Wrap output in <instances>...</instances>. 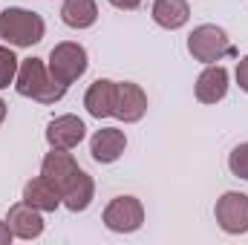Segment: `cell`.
Masks as SVG:
<instances>
[{
  "label": "cell",
  "mask_w": 248,
  "mask_h": 245,
  "mask_svg": "<svg viewBox=\"0 0 248 245\" xmlns=\"http://www.w3.org/2000/svg\"><path fill=\"white\" fill-rule=\"evenodd\" d=\"M187 52L193 55V61L217 63L225 55H234V46H231L225 29H219L214 23H202L187 35Z\"/></svg>",
  "instance_id": "obj_3"
},
{
  "label": "cell",
  "mask_w": 248,
  "mask_h": 245,
  "mask_svg": "<svg viewBox=\"0 0 248 245\" xmlns=\"http://www.w3.org/2000/svg\"><path fill=\"white\" fill-rule=\"evenodd\" d=\"M23 202H29L32 208H38L41 214L44 211H55L61 202V190L49 182L46 176H38V179H29L23 184Z\"/></svg>",
  "instance_id": "obj_15"
},
{
  "label": "cell",
  "mask_w": 248,
  "mask_h": 245,
  "mask_svg": "<svg viewBox=\"0 0 248 245\" xmlns=\"http://www.w3.org/2000/svg\"><path fill=\"white\" fill-rule=\"evenodd\" d=\"M49 75L61 84H75L84 72H87V49L75 41H63L58 46H52L49 52Z\"/></svg>",
  "instance_id": "obj_4"
},
{
  "label": "cell",
  "mask_w": 248,
  "mask_h": 245,
  "mask_svg": "<svg viewBox=\"0 0 248 245\" xmlns=\"http://www.w3.org/2000/svg\"><path fill=\"white\" fill-rule=\"evenodd\" d=\"M84 136H87V127H84V122L78 116H58V119H52L46 124V141L55 150L78 147L84 141Z\"/></svg>",
  "instance_id": "obj_8"
},
{
  "label": "cell",
  "mask_w": 248,
  "mask_h": 245,
  "mask_svg": "<svg viewBox=\"0 0 248 245\" xmlns=\"http://www.w3.org/2000/svg\"><path fill=\"white\" fill-rule=\"evenodd\" d=\"M6 122V101H3V98H0V124Z\"/></svg>",
  "instance_id": "obj_23"
},
{
  "label": "cell",
  "mask_w": 248,
  "mask_h": 245,
  "mask_svg": "<svg viewBox=\"0 0 248 245\" xmlns=\"http://www.w3.org/2000/svg\"><path fill=\"white\" fill-rule=\"evenodd\" d=\"M6 222H9L12 234L20 237V240H35V237L44 234V216H41V211L32 208L29 202H17V205H12Z\"/></svg>",
  "instance_id": "obj_10"
},
{
  "label": "cell",
  "mask_w": 248,
  "mask_h": 245,
  "mask_svg": "<svg viewBox=\"0 0 248 245\" xmlns=\"http://www.w3.org/2000/svg\"><path fill=\"white\" fill-rule=\"evenodd\" d=\"M110 3H113L116 9H127V12H130V9H139V6H141V0H110Z\"/></svg>",
  "instance_id": "obj_22"
},
{
  "label": "cell",
  "mask_w": 248,
  "mask_h": 245,
  "mask_svg": "<svg viewBox=\"0 0 248 245\" xmlns=\"http://www.w3.org/2000/svg\"><path fill=\"white\" fill-rule=\"evenodd\" d=\"M15 90L23 98H35L41 104H55L61 101L66 92V84L55 81L49 75V66L41 58H26L17 66V78H15Z\"/></svg>",
  "instance_id": "obj_1"
},
{
  "label": "cell",
  "mask_w": 248,
  "mask_h": 245,
  "mask_svg": "<svg viewBox=\"0 0 248 245\" xmlns=\"http://www.w3.org/2000/svg\"><path fill=\"white\" fill-rule=\"evenodd\" d=\"M153 20L162 29H182L190 20V6L185 0H156L153 3Z\"/></svg>",
  "instance_id": "obj_16"
},
{
  "label": "cell",
  "mask_w": 248,
  "mask_h": 245,
  "mask_svg": "<svg viewBox=\"0 0 248 245\" xmlns=\"http://www.w3.org/2000/svg\"><path fill=\"white\" fill-rule=\"evenodd\" d=\"M214 216H217V225L225 234H246L248 231V196L246 193H237V190L222 193L217 199Z\"/></svg>",
  "instance_id": "obj_6"
},
{
  "label": "cell",
  "mask_w": 248,
  "mask_h": 245,
  "mask_svg": "<svg viewBox=\"0 0 248 245\" xmlns=\"http://www.w3.org/2000/svg\"><path fill=\"white\" fill-rule=\"evenodd\" d=\"M225 92H228V69L225 66L214 63L196 78V98L202 104H217L225 98Z\"/></svg>",
  "instance_id": "obj_13"
},
{
  "label": "cell",
  "mask_w": 248,
  "mask_h": 245,
  "mask_svg": "<svg viewBox=\"0 0 248 245\" xmlns=\"http://www.w3.org/2000/svg\"><path fill=\"white\" fill-rule=\"evenodd\" d=\"M116 101H119V81L110 78H98L90 84L87 95H84V107L93 119H107L116 113Z\"/></svg>",
  "instance_id": "obj_7"
},
{
  "label": "cell",
  "mask_w": 248,
  "mask_h": 245,
  "mask_svg": "<svg viewBox=\"0 0 248 245\" xmlns=\"http://www.w3.org/2000/svg\"><path fill=\"white\" fill-rule=\"evenodd\" d=\"M237 84H240V90L248 92V55L237 63Z\"/></svg>",
  "instance_id": "obj_20"
},
{
  "label": "cell",
  "mask_w": 248,
  "mask_h": 245,
  "mask_svg": "<svg viewBox=\"0 0 248 245\" xmlns=\"http://www.w3.org/2000/svg\"><path fill=\"white\" fill-rule=\"evenodd\" d=\"M144 222V205L136 196H116L104 208V225L116 234H133Z\"/></svg>",
  "instance_id": "obj_5"
},
{
  "label": "cell",
  "mask_w": 248,
  "mask_h": 245,
  "mask_svg": "<svg viewBox=\"0 0 248 245\" xmlns=\"http://www.w3.org/2000/svg\"><path fill=\"white\" fill-rule=\"evenodd\" d=\"M78 170H81V168H78V162L72 159V153L55 150V147H52V153H46V159H44V165H41V176H46L58 190H61Z\"/></svg>",
  "instance_id": "obj_14"
},
{
  "label": "cell",
  "mask_w": 248,
  "mask_h": 245,
  "mask_svg": "<svg viewBox=\"0 0 248 245\" xmlns=\"http://www.w3.org/2000/svg\"><path fill=\"white\" fill-rule=\"evenodd\" d=\"M17 66H20V58L9 46H0V90L17 78Z\"/></svg>",
  "instance_id": "obj_18"
},
{
  "label": "cell",
  "mask_w": 248,
  "mask_h": 245,
  "mask_svg": "<svg viewBox=\"0 0 248 245\" xmlns=\"http://www.w3.org/2000/svg\"><path fill=\"white\" fill-rule=\"evenodd\" d=\"M44 17L38 12L20 9V6H9L0 12V41H6L9 46H35L44 41Z\"/></svg>",
  "instance_id": "obj_2"
},
{
  "label": "cell",
  "mask_w": 248,
  "mask_h": 245,
  "mask_svg": "<svg viewBox=\"0 0 248 245\" xmlns=\"http://www.w3.org/2000/svg\"><path fill=\"white\" fill-rule=\"evenodd\" d=\"M12 237H15V234H12L9 222H3V219H0V245H9V243H12Z\"/></svg>",
  "instance_id": "obj_21"
},
{
  "label": "cell",
  "mask_w": 248,
  "mask_h": 245,
  "mask_svg": "<svg viewBox=\"0 0 248 245\" xmlns=\"http://www.w3.org/2000/svg\"><path fill=\"white\" fill-rule=\"evenodd\" d=\"M127 147V136L119 127H104L90 138V153L98 165H113Z\"/></svg>",
  "instance_id": "obj_11"
},
{
  "label": "cell",
  "mask_w": 248,
  "mask_h": 245,
  "mask_svg": "<svg viewBox=\"0 0 248 245\" xmlns=\"http://www.w3.org/2000/svg\"><path fill=\"white\" fill-rule=\"evenodd\" d=\"M98 17L95 0H63L61 6V20L69 29H90Z\"/></svg>",
  "instance_id": "obj_17"
},
{
  "label": "cell",
  "mask_w": 248,
  "mask_h": 245,
  "mask_svg": "<svg viewBox=\"0 0 248 245\" xmlns=\"http://www.w3.org/2000/svg\"><path fill=\"white\" fill-rule=\"evenodd\" d=\"M93 196H95V182H93V176H90L87 170H78V173L61 187V202L72 211V214L87 211L90 202H93Z\"/></svg>",
  "instance_id": "obj_12"
},
{
  "label": "cell",
  "mask_w": 248,
  "mask_h": 245,
  "mask_svg": "<svg viewBox=\"0 0 248 245\" xmlns=\"http://www.w3.org/2000/svg\"><path fill=\"white\" fill-rule=\"evenodd\" d=\"M144 113H147V95H144V90L139 84H133V81H122L113 116L124 124H133V122H139V119H144Z\"/></svg>",
  "instance_id": "obj_9"
},
{
  "label": "cell",
  "mask_w": 248,
  "mask_h": 245,
  "mask_svg": "<svg viewBox=\"0 0 248 245\" xmlns=\"http://www.w3.org/2000/svg\"><path fill=\"white\" fill-rule=\"evenodd\" d=\"M228 168H231V173H234L237 179H248V141L237 144V147L231 150V156H228Z\"/></svg>",
  "instance_id": "obj_19"
}]
</instances>
